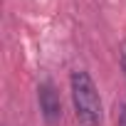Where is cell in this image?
I'll use <instances>...</instances> for the list:
<instances>
[{
  "label": "cell",
  "instance_id": "6da1fadb",
  "mask_svg": "<svg viewBox=\"0 0 126 126\" xmlns=\"http://www.w3.org/2000/svg\"><path fill=\"white\" fill-rule=\"evenodd\" d=\"M69 92H72V104L74 114L82 126H99L101 124V96L99 89L92 79L89 72L77 69L69 77Z\"/></svg>",
  "mask_w": 126,
  "mask_h": 126
},
{
  "label": "cell",
  "instance_id": "7a4b0ae2",
  "mask_svg": "<svg viewBox=\"0 0 126 126\" xmlns=\"http://www.w3.org/2000/svg\"><path fill=\"white\" fill-rule=\"evenodd\" d=\"M37 104H40V114H42L45 124L54 126L62 121V99L52 82H42L37 87Z\"/></svg>",
  "mask_w": 126,
  "mask_h": 126
},
{
  "label": "cell",
  "instance_id": "3957f363",
  "mask_svg": "<svg viewBox=\"0 0 126 126\" xmlns=\"http://www.w3.org/2000/svg\"><path fill=\"white\" fill-rule=\"evenodd\" d=\"M116 126H126V104H121L119 116H116Z\"/></svg>",
  "mask_w": 126,
  "mask_h": 126
},
{
  "label": "cell",
  "instance_id": "277c9868",
  "mask_svg": "<svg viewBox=\"0 0 126 126\" xmlns=\"http://www.w3.org/2000/svg\"><path fill=\"white\" fill-rule=\"evenodd\" d=\"M121 67H124V74H126V52L121 54Z\"/></svg>",
  "mask_w": 126,
  "mask_h": 126
}]
</instances>
